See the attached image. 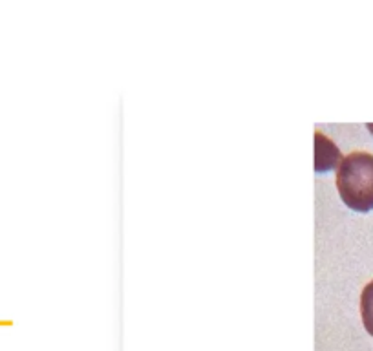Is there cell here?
<instances>
[{
  "mask_svg": "<svg viewBox=\"0 0 373 351\" xmlns=\"http://www.w3.org/2000/svg\"><path fill=\"white\" fill-rule=\"evenodd\" d=\"M337 188L342 201L357 210L373 209V156L368 152H353L340 161L337 170Z\"/></svg>",
  "mask_w": 373,
  "mask_h": 351,
  "instance_id": "6da1fadb",
  "label": "cell"
},
{
  "mask_svg": "<svg viewBox=\"0 0 373 351\" xmlns=\"http://www.w3.org/2000/svg\"><path fill=\"white\" fill-rule=\"evenodd\" d=\"M315 143H316V165L315 170L316 172H324V170L335 169L337 165H340L342 157L338 148L335 147L333 143L329 141L322 132L315 133Z\"/></svg>",
  "mask_w": 373,
  "mask_h": 351,
  "instance_id": "7a4b0ae2",
  "label": "cell"
},
{
  "mask_svg": "<svg viewBox=\"0 0 373 351\" xmlns=\"http://www.w3.org/2000/svg\"><path fill=\"white\" fill-rule=\"evenodd\" d=\"M360 315L366 331L373 337V280L362 289L360 294Z\"/></svg>",
  "mask_w": 373,
  "mask_h": 351,
  "instance_id": "3957f363",
  "label": "cell"
}]
</instances>
